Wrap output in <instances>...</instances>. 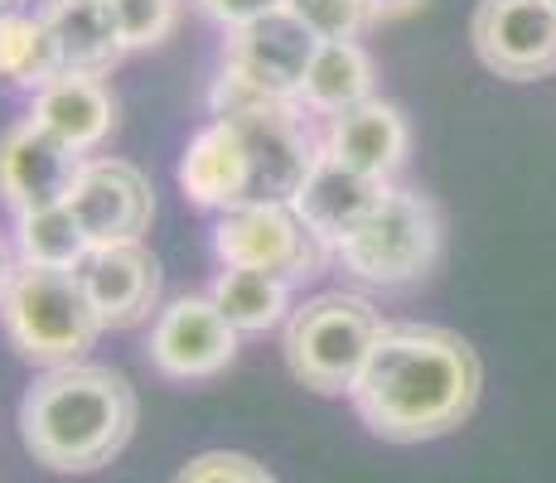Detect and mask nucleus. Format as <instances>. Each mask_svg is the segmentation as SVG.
Segmentation results:
<instances>
[{
    "label": "nucleus",
    "instance_id": "20e7f679",
    "mask_svg": "<svg viewBox=\"0 0 556 483\" xmlns=\"http://www.w3.org/2000/svg\"><path fill=\"white\" fill-rule=\"evenodd\" d=\"M0 329L10 348L35 368H68L83 363L102 339V315L83 290V276L68 266L15 262L5 295H0Z\"/></svg>",
    "mask_w": 556,
    "mask_h": 483
},
{
    "label": "nucleus",
    "instance_id": "f3484780",
    "mask_svg": "<svg viewBox=\"0 0 556 483\" xmlns=\"http://www.w3.org/2000/svg\"><path fill=\"white\" fill-rule=\"evenodd\" d=\"M248 185H252V165H248V145H242L238 126L213 116L203 131H194L185 155H179V189L199 208L228 213L238 203H248Z\"/></svg>",
    "mask_w": 556,
    "mask_h": 483
},
{
    "label": "nucleus",
    "instance_id": "7ed1b4c3",
    "mask_svg": "<svg viewBox=\"0 0 556 483\" xmlns=\"http://www.w3.org/2000/svg\"><path fill=\"white\" fill-rule=\"evenodd\" d=\"M213 116L238 126L242 145H248L252 185L248 203H291L295 189L305 185V175L315 169V160L325 155V131H315L309 106L301 97H271L256 92L248 82L218 73L208 92Z\"/></svg>",
    "mask_w": 556,
    "mask_h": 483
},
{
    "label": "nucleus",
    "instance_id": "dca6fc26",
    "mask_svg": "<svg viewBox=\"0 0 556 483\" xmlns=\"http://www.w3.org/2000/svg\"><path fill=\"white\" fill-rule=\"evenodd\" d=\"M29 116H35L45 131H53L63 145H73L78 155L106 145V136L116 131V97L102 78L92 73H68L49 78L45 88L29 97Z\"/></svg>",
    "mask_w": 556,
    "mask_h": 483
},
{
    "label": "nucleus",
    "instance_id": "9d476101",
    "mask_svg": "<svg viewBox=\"0 0 556 483\" xmlns=\"http://www.w3.org/2000/svg\"><path fill=\"white\" fill-rule=\"evenodd\" d=\"M73 218L83 223L92 246L106 242H141L155 218V189L131 160L116 155H88L78 165L68 199Z\"/></svg>",
    "mask_w": 556,
    "mask_h": 483
},
{
    "label": "nucleus",
    "instance_id": "412c9836",
    "mask_svg": "<svg viewBox=\"0 0 556 483\" xmlns=\"http://www.w3.org/2000/svg\"><path fill=\"white\" fill-rule=\"evenodd\" d=\"M59 73H63V59H59V45H53L45 15L15 10V15L0 20V82L5 88H20L35 97Z\"/></svg>",
    "mask_w": 556,
    "mask_h": 483
},
{
    "label": "nucleus",
    "instance_id": "0eeeda50",
    "mask_svg": "<svg viewBox=\"0 0 556 483\" xmlns=\"http://www.w3.org/2000/svg\"><path fill=\"white\" fill-rule=\"evenodd\" d=\"M213 256L223 266H252V271H271L291 285H305L325 271L334 252L305 228L291 203H238L218 213Z\"/></svg>",
    "mask_w": 556,
    "mask_h": 483
},
{
    "label": "nucleus",
    "instance_id": "2eb2a0df",
    "mask_svg": "<svg viewBox=\"0 0 556 483\" xmlns=\"http://www.w3.org/2000/svg\"><path fill=\"white\" fill-rule=\"evenodd\" d=\"M325 150L339 160V165L392 185V175L406 165V150H412V126H406L402 106L382 102V97H368V102L329 116Z\"/></svg>",
    "mask_w": 556,
    "mask_h": 483
},
{
    "label": "nucleus",
    "instance_id": "6e6552de",
    "mask_svg": "<svg viewBox=\"0 0 556 483\" xmlns=\"http://www.w3.org/2000/svg\"><path fill=\"white\" fill-rule=\"evenodd\" d=\"M469 45L489 73L508 82L552 78L556 0H479L469 15Z\"/></svg>",
    "mask_w": 556,
    "mask_h": 483
},
{
    "label": "nucleus",
    "instance_id": "f03ea898",
    "mask_svg": "<svg viewBox=\"0 0 556 483\" xmlns=\"http://www.w3.org/2000/svg\"><path fill=\"white\" fill-rule=\"evenodd\" d=\"M136 386L102 363L45 368L20 402V440L53 474H92L136 435Z\"/></svg>",
    "mask_w": 556,
    "mask_h": 483
},
{
    "label": "nucleus",
    "instance_id": "9b49d317",
    "mask_svg": "<svg viewBox=\"0 0 556 483\" xmlns=\"http://www.w3.org/2000/svg\"><path fill=\"white\" fill-rule=\"evenodd\" d=\"M319 39L309 35L291 10H271V15L252 20V25L228 29L223 39V73L248 82L256 92L271 97H301V82L309 73Z\"/></svg>",
    "mask_w": 556,
    "mask_h": 483
},
{
    "label": "nucleus",
    "instance_id": "4468645a",
    "mask_svg": "<svg viewBox=\"0 0 556 483\" xmlns=\"http://www.w3.org/2000/svg\"><path fill=\"white\" fill-rule=\"evenodd\" d=\"M388 189H392L388 179L358 175V169L339 165V160L325 150V155L315 160V169L305 175V185L295 189L291 208L301 213L305 228L334 252L339 242H349L363 223H368V213L388 199Z\"/></svg>",
    "mask_w": 556,
    "mask_h": 483
},
{
    "label": "nucleus",
    "instance_id": "f257e3e1",
    "mask_svg": "<svg viewBox=\"0 0 556 483\" xmlns=\"http://www.w3.org/2000/svg\"><path fill=\"white\" fill-rule=\"evenodd\" d=\"M484 392V363L445 325H382L354 392L358 421L388 445H421L459 431Z\"/></svg>",
    "mask_w": 556,
    "mask_h": 483
},
{
    "label": "nucleus",
    "instance_id": "393cba45",
    "mask_svg": "<svg viewBox=\"0 0 556 483\" xmlns=\"http://www.w3.org/2000/svg\"><path fill=\"white\" fill-rule=\"evenodd\" d=\"M175 483H281L266 465H256L252 455H238V449H208V455H194L185 469L175 474Z\"/></svg>",
    "mask_w": 556,
    "mask_h": 483
},
{
    "label": "nucleus",
    "instance_id": "cd10ccee",
    "mask_svg": "<svg viewBox=\"0 0 556 483\" xmlns=\"http://www.w3.org/2000/svg\"><path fill=\"white\" fill-rule=\"evenodd\" d=\"M10 276H15V256H10V242H5V238H0V295H5Z\"/></svg>",
    "mask_w": 556,
    "mask_h": 483
},
{
    "label": "nucleus",
    "instance_id": "ddd939ff",
    "mask_svg": "<svg viewBox=\"0 0 556 483\" xmlns=\"http://www.w3.org/2000/svg\"><path fill=\"white\" fill-rule=\"evenodd\" d=\"M83 290L106 329H131L151 319L160 300V262L146 242H106L78 262Z\"/></svg>",
    "mask_w": 556,
    "mask_h": 483
},
{
    "label": "nucleus",
    "instance_id": "4be33fe9",
    "mask_svg": "<svg viewBox=\"0 0 556 483\" xmlns=\"http://www.w3.org/2000/svg\"><path fill=\"white\" fill-rule=\"evenodd\" d=\"M15 252H20V262L78 271V262L92 252V242L83 232V223L73 218L68 203H49V208L20 213L15 218Z\"/></svg>",
    "mask_w": 556,
    "mask_h": 483
},
{
    "label": "nucleus",
    "instance_id": "a211bd4d",
    "mask_svg": "<svg viewBox=\"0 0 556 483\" xmlns=\"http://www.w3.org/2000/svg\"><path fill=\"white\" fill-rule=\"evenodd\" d=\"M39 15H45V25H49L53 45H59V59L68 73L106 78V73L131 53L106 0H45Z\"/></svg>",
    "mask_w": 556,
    "mask_h": 483
},
{
    "label": "nucleus",
    "instance_id": "1a4fd4ad",
    "mask_svg": "<svg viewBox=\"0 0 556 483\" xmlns=\"http://www.w3.org/2000/svg\"><path fill=\"white\" fill-rule=\"evenodd\" d=\"M238 339L242 334L213 305V295H179L155 315L146 358L169 382H208L232 368Z\"/></svg>",
    "mask_w": 556,
    "mask_h": 483
},
{
    "label": "nucleus",
    "instance_id": "bb28decb",
    "mask_svg": "<svg viewBox=\"0 0 556 483\" xmlns=\"http://www.w3.org/2000/svg\"><path fill=\"white\" fill-rule=\"evenodd\" d=\"M372 5H378V20H402L416 5H426V0H372Z\"/></svg>",
    "mask_w": 556,
    "mask_h": 483
},
{
    "label": "nucleus",
    "instance_id": "39448f33",
    "mask_svg": "<svg viewBox=\"0 0 556 483\" xmlns=\"http://www.w3.org/2000/svg\"><path fill=\"white\" fill-rule=\"evenodd\" d=\"M382 334V315L354 290H325L291 309L281 353L291 378L319 396H349Z\"/></svg>",
    "mask_w": 556,
    "mask_h": 483
},
{
    "label": "nucleus",
    "instance_id": "f8f14e48",
    "mask_svg": "<svg viewBox=\"0 0 556 483\" xmlns=\"http://www.w3.org/2000/svg\"><path fill=\"white\" fill-rule=\"evenodd\" d=\"M83 160L88 155L63 145L35 116H20V122H10L0 131V199H5V208L15 218L49 208V203H63Z\"/></svg>",
    "mask_w": 556,
    "mask_h": 483
},
{
    "label": "nucleus",
    "instance_id": "423d86ee",
    "mask_svg": "<svg viewBox=\"0 0 556 483\" xmlns=\"http://www.w3.org/2000/svg\"><path fill=\"white\" fill-rule=\"evenodd\" d=\"M445 242V223L435 199L421 189H388V199L368 213V223L349 242L334 246V262L354 276L358 285L402 290L435 271Z\"/></svg>",
    "mask_w": 556,
    "mask_h": 483
},
{
    "label": "nucleus",
    "instance_id": "6ab92c4d",
    "mask_svg": "<svg viewBox=\"0 0 556 483\" xmlns=\"http://www.w3.org/2000/svg\"><path fill=\"white\" fill-rule=\"evenodd\" d=\"M372 88H378V63L372 53L358 45V39H325L309 59V73L301 82V102L315 116H339L349 106L368 102Z\"/></svg>",
    "mask_w": 556,
    "mask_h": 483
},
{
    "label": "nucleus",
    "instance_id": "c85d7f7f",
    "mask_svg": "<svg viewBox=\"0 0 556 483\" xmlns=\"http://www.w3.org/2000/svg\"><path fill=\"white\" fill-rule=\"evenodd\" d=\"M15 10H25V0H0V20L15 15Z\"/></svg>",
    "mask_w": 556,
    "mask_h": 483
},
{
    "label": "nucleus",
    "instance_id": "b1692460",
    "mask_svg": "<svg viewBox=\"0 0 556 483\" xmlns=\"http://www.w3.org/2000/svg\"><path fill=\"white\" fill-rule=\"evenodd\" d=\"M106 5H112L116 25H122V39L131 53L165 45L179 25V0H106Z\"/></svg>",
    "mask_w": 556,
    "mask_h": 483
},
{
    "label": "nucleus",
    "instance_id": "5701e85b",
    "mask_svg": "<svg viewBox=\"0 0 556 483\" xmlns=\"http://www.w3.org/2000/svg\"><path fill=\"white\" fill-rule=\"evenodd\" d=\"M281 10H291L319 45L325 39H363L378 25V5L372 0H286Z\"/></svg>",
    "mask_w": 556,
    "mask_h": 483
},
{
    "label": "nucleus",
    "instance_id": "aec40b11",
    "mask_svg": "<svg viewBox=\"0 0 556 483\" xmlns=\"http://www.w3.org/2000/svg\"><path fill=\"white\" fill-rule=\"evenodd\" d=\"M213 305L228 315L238 334H266V329L291 319V281L271 271H252V266H223L208 285Z\"/></svg>",
    "mask_w": 556,
    "mask_h": 483
},
{
    "label": "nucleus",
    "instance_id": "a878e982",
    "mask_svg": "<svg viewBox=\"0 0 556 483\" xmlns=\"http://www.w3.org/2000/svg\"><path fill=\"white\" fill-rule=\"evenodd\" d=\"M194 5L213 20V25L238 29V25H252V20L271 15V10H281L286 0H194Z\"/></svg>",
    "mask_w": 556,
    "mask_h": 483
}]
</instances>
